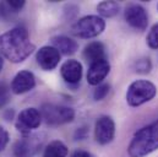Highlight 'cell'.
<instances>
[{
	"label": "cell",
	"mask_w": 158,
	"mask_h": 157,
	"mask_svg": "<svg viewBox=\"0 0 158 157\" xmlns=\"http://www.w3.org/2000/svg\"><path fill=\"white\" fill-rule=\"evenodd\" d=\"M35 50L28 31L25 27H15L0 36V54L11 63H21Z\"/></svg>",
	"instance_id": "1"
},
{
	"label": "cell",
	"mask_w": 158,
	"mask_h": 157,
	"mask_svg": "<svg viewBox=\"0 0 158 157\" xmlns=\"http://www.w3.org/2000/svg\"><path fill=\"white\" fill-rule=\"evenodd\" d=\"M158 149V119L135 133L129 147L130 157H145Z\"/></svg>",
	"instance_id": "2"
},
{
	"label": "cell",
	"mask_w": 158,
	"mask_h": 157,
	"mask_svg": "<svg viewBox=\"0 0 158 157\" xmlns=\"http://www.w3.org/2000/svg\"><path fill=\"white\" fill-rule=\"evenodd\" d=\"M157 93V87L147 80L134 81L126 92V102L131 107H139L151 101Z\"/></svg>",
	"instance_id": "3"
},
{
	"label": "cell",
	"mask_w": 158,
	"mask_h": 157,
	"mask_svg": "<svg viewBox=\"0 0 158 157\" xmlns=\"http://www.w3.org/2000/svg\"><path fill=\"white\" fill-rule=\"evenodd\" d=\"M106 28V22L102 17L96 15H88L79 21H76L73 27L71 32L76 37L80 38H93L101 35Z\"/></svg>",
	"instance_id": "4"
},
{
	"label": "cell",
	"mask_w": 158,
	"mask_h": 157,
	"mask_svg": "<svg viewBox=\"0 0 158 157\" xmlns=\"http://www.w3.org/2000/svg\"><path fill=\"white\" fill-rule=\"evenodd\" d=\"M40 116L45 120L47 124L60 125V124L73 121L74 118H75V112L70 107L47 103V104L42 106Z\"/></svg>",
	"instance_id": "5"
},
{
	"label": "cell",
	"mask_w": 158,
	"mask_h": 157,
	"mask_svg": "<svg viewBox=\"0 0 158 157\" xmlns=\"http://www.w3.org/2000/svg\"><path fill=\"white\" fill-rule=\"evenodd\" d=\"M40 121H42L40 112L37 108L31 107V108H26L22 112H20L15 126L21 134L26 136V135H30L32 130L40 126Z\"/></svg>",
	"instance_id": "6"
},
{
	"label": "cell",
	"mask_w": 158,
	"mask_h": 157,
	"mask_svg": "<svg viewBox=\"0 0 158 157\" xmlns=\"http://www.w3.org/2000/svg\"><path fill=\"white\" fill-rule=\"evenodd\" d=\"M115 134V124L114 120L108 116L98 118L94 125V138L96 141L101 145H107L112 142Z\"/></svg>",
	"instance_id": "7"
},
{
	"label": "cell",
	"mask_w": 158,
	"mask_h": 157,
	"mask_svg": "<svg viewBox=\"0 0 158 157\" xmlns=\"http://www.w3.org/2000/svg\"><path fill=\"white\" fill-rule=\"evenodd\" d=\"M43 139L40 135H26L23 139L19 140L14 146L15 157H31L40 149Z\"/></svg>",
	"instance_id": "8"
},
{
	"label": "cell",
	"mask_w": 158,
	"mask_h": 157,
	"mask_svg": "<svg viewBox=\"0 0 158 157\" xmlns=\"http://www.w3.org/2000/svg\"><path fill=\"white\" fill-rule=\"evenodd\" d=\"M125 20L131 27L140 30V31L146 30L148 25V16H147L146 10L141 5H137V4H132L126 7Z\"/></svg>",
	"instance_id": "9"
},
{
	"label": "cell",
	"mask_w": 158,
	"mask_h": 157,
	"mask_svg": "<svg viewBox=\"0 0 158 157\" xmlns=\"http://www.w3.org/2000/svg\"><path fill=\"white\" fill-rule=\"evenodd\" d=\"M36 59L43 70H53L60 62V53L54 47L45 45L37 52Z\"/></svg>",
	"instance_id": "10"
},
{
	"label": "cell",
	"mask_w": 158,
	"mask_h": 157,
	"mask_svg": "<svg viewBox=\"0 0 158 157\" xmlns=\"http://www.w3.org/2000/svg\"><path fill=\"white\" fill-rule=\"evenodd\" d=\"M109 71H110V64L108 63L107 59H101L94 63H91L87 71V81L92 86H98L107 78Z\"/></svg>",
	"instance_id": "11"
},
{
	"label": "cell",
	"mask_w": 158,
	"mask_h": 157,
	"mask_svg": "<svg viewBox=\"0 0 158 157\" xmlns=\"http://www.w3.org/2000/svg\"><path fill=\"white\" fill-rule=\"evenodd\" d=\"M36 86V78L28 70H22L16 74L11 81V91L15 95H22L31 91Z\"/></svg>",
	"instance_id": "12"
},
{
	"label": "cell",
	"mask_w": 158,
	"mask_h": 157,
	"mask_svg": "<svg viewBox=\"0 0 158 157\" xmlns=\"http://www.w3.org/2000/svg\"><path fill=\"white\" fill-rule=\"evenodd\" d=\"M60 73L63 78L70 83V85H76L79 83L81 78H82V65L77 60L70 59L66 60L61 68H60Z\"/></svg>",
	"instance_id": "13"
},
{
	"label": "cell",
	"mask_w": 158,
	"mask_h": 157,
	"mask_svg": "<svg viewBox=\"0 0 158 157\" xmlns=\"http://www.w3.org/2000/svg\"><path fill=\"white\" fill-rule=\"evenodd\" d=\"M52 47H54L60 54L71 55L76 53L79 45L74 39L69 38L66 36H55L52 38Z\"/></svg>",
	"instance_id": "14"
},
{
	"label": "cell",
	"mask_w": 158,
	"mask_h": 157,
	"mask_svg": "<svg viewBox=\"0 0 158 157\" xmlns=\"http://www.w3.org/2000/svg\"><path fill=\"white\" fill-rule=\"evenodd\" d=\"M83 57L87 62H89V64L101 59H106L104 45L101 42H92L87 44L83 50Z\"/></svg>",
	"instance_id": "15"
},
{
	"label": "cell",
	"mask_w": 158,
	"mask_h": 157,
	"mask_svg": "<svg viewBox=\"0 0 158 157\" xmlns=\"http://www.w3.org/2000/svg\"><path fill=\"white\" fill-rule=\"evenodd\" d=\"M43 157H68V147L60 140H54L48 144Z\"/></svg>",
	"instance_id": "16"
},
{
	"label": "cell",
	"mask_w": 158,
	"mask_h": 157,
	"mask_svg": "<svg viewBox=\"0 0 158 157\" xmlns=\"http://www.w3.org/2000/svg\"><path fill=\"white\" fill-rule=\"evenodd\" d=\"M119 4L115 1H102L98 4L97 10L103 17H113L119 12Z\"/></svg>",
	"instance_id": "17"
},
{
	"label": "cell",
	"mask_w": 158,
	"mask_h": 157,
	"mask_svg": "<svg viewBox=\"0 0 158 157\" xmlns=\"http://www.w3.org/2000/svg\"><path fill=\"white\" fill-rule=\"evenodd\" d=\"M10 101V87L5 81H0V108L7 104Z\"/></svg>",
	"instance_id": "18"
},
{
	"label": "cell",
	"mask_w": 158,
	"mask_h": 157,
	"mask_svg": "<svg viewBox=\"0 0 158 157\" xmlns=\"http://www.w3.org/2000/svg\"><path fill=\"white\" fill-rule=\"evenodd\" d=\"M147 44L152 49H158V23L153 25L147 35Z\"/></svg>",
	"instance_id": "19"
},
{
	"label": "cell",
	"mask_w": 158,
	"mask_h": 157,
	"mask_svg": "<svg viewBox=\"0 0 158 157\" xmlns=\"http://www.w3.org/2000/svg\"><path fill=\"white\" fill-rule=\"evenodd\" d=\"M109 90H110V86L108 83H101L96 87L94 92H93V98L96 101H102L103 98L107 97V95L109 93Z\"/></svg>",
	"instance_id": "20"
},
{
	"label": "cell",
	"mask_w": 158,
	"mask_h": 157,
	"mask_svg": "<svg viewBox=\"0 0 158 157\" xmlns=\"http://www.w3.org/2000/svg\"><path fill=\"white\" fill-rule=\"evenodd\" d=\"M14 12H16V11H14V10L9 6L7 1H6V2H0V20L11 19V16H12Z\"/></svg>",
	"instance_id": "21"
},
{
	"label": "cell",
	"mask_w": 158,
	"mask_h": 157,
	"mask_svg": "<svg viewBox=\"0 0 158 157\" xmlns=\"http://www.w3.org/2000/svg\"><path fill=\"white\" fill-rule=\"evenodd\" d=\"M150 69H151L150 59H142L136 63V71H139V73H148Z\"/></svg>",
	"instance_id": "22"
},
{
	"label": "cell",
	"mask_w": 158,
	"mask_h": 157,
	"mask_svg": "<svg viewBox=\"0 0 158 157\" xmlns=\"http://www.w3.org/2000/svg\"><path fill=\"white\" fill-rule=\"evenodd\" d=\"M7 142H9V133L2 126H0V152L6 147Z\"/></svg>",
	"instance_id": "23"
},
{
	"label": "cell",
	"mask_w": 158,
	"mask_h": 157,
	"mask_svg": "<svg viewBox=\"0 0 158 157\" xmlns=\"http://www.w3.org/2000/svg\"><path fill=\"white\" fill-rule=\"evenodd\" d=\"M7 4L14 11H17V10H20V9H22L25 6V1L23 0H9Z\"/></svg>",
	"instance_id": "24"
},
{
	"label": "cell",
	"mask_w": 158,
	"mask_h": 157,
	"mask_svg": "<svg viewBox=\"0 0 158 157\" xmlns=\"http://www.w3.org/2000/svg\"><path fill=\"white\" fill-rule=\"evenodd\" d=\"M70 157H92V155L85 150H75Z\"/></svg>",
	"instance_id": "25"
},
{
	"label": "cell",
	"mask_w": 158,
	"mask_h": 157,
	"mask_svg": "<svg viewBox=\"0 0 158 157\" xmlns=\"http://www.w3.org/2000/svg\"><path fill=\"white\" fill-rule=\"evenodd\" d=\"M2 66H4V60H2V58L0 57V71H1V69H2Z\"/></svg>",
	"instance_id": "26"
}]
</instances>
